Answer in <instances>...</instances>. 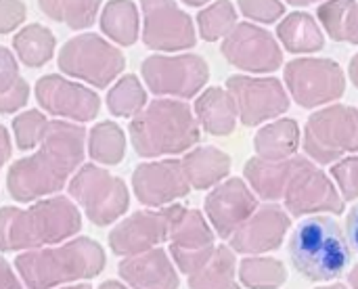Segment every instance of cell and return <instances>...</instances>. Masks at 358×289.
<instances>
[{
  "mask_svg": "<svg viewBox=\"0 0 358 289\" xmlns=\"http://www.w3.org/2000/svg\"><path fill=\"white\" fill-rule=\"evenodd\" d=\"M27 17V8L21 0H0V34L15 31Z\"/></svg>",
  "mask_w": 358,
  "mask_h": 289,
  "instance_id": "obj_40",
  "label": "cell"
},
{
  "mask_svg": "<svg viewBox=\"0 0 358 289\" xmlns=\"http://www.w3.org/2000/svg\"><path fill=\"white\" fill-rule=\"evenodd\" d=\"M344 197L338 185L310 157L294 155L292 172L283 195L289 216L302 218L313 214H342Z\"/></svg>",
  "mask_w": 358,
  "mask_h": 289,
  "instance_id": "obj_9",
  "label": "cell"
},
{
  "mask_svg": "<svg viewBox=\"0 0 358 289\" xmlns=\"http://www.w3.org/2000/svg\"><path fill=\"white\" fill-rule=\"evenodd\" d=\"M57 289H92L90 286H86V283H69V286H61V288Z\"/></svg>",
  "mask_w": 358,
  "mask_h": 289,
  "instance_id": "obj_47",
  "label": "cell"
},
{
  "mask_svg": "<svg viewBox=\"0 0 358 289\" xmlns=\"http://www.w3.org/2000/svg\"><path fill=\"white\" fill-rule=\"evenodd\" d=\"M107 107L117 118H134L147 107V90L136 76H122L107 92Z\"/></svg>",
  "mask_w": 358,
  "mask_h": 289,
  "instance_id": "obj_35",
  "label": "cell"
},
{
  "mask_svg": "<svg viewBox=\"0 0 358 289\" xmlns=\"http://www.w3.org/2000/svg\"><path fill=\"white\" fill-rule=\"evenodd\" d=\"M315 289H348L346 286H342V283H331V286H321V288H315Z\"/></svg>",
  "mask_w": 358,
  "mask_h": 289,
  "instance_id": "obj_50",
  "label": "cell"
},
{
  "mask_svg": "<svg viewBox=\"0 0 358 289\" xmlns=\"http://www.w3.org/2000/svg\"><path fill=\"white\" fill-rule=\"evenodd\" d=\"M82 229V214L73 199L50 195L29 208H0V250L29 252L57 246L76 237Z\"/></svg>",
  "mask_w": 358,
  "mask_h": 289,
  "instance_id": "obj_2",
  "label": "cell"
},
{
  "mask_svg": "<svg viewBox=\"0 0 358 289\" xmlns=\"http://www.w3.org/2000/svg\"><path fill=\"white\" fill-rule=\"evenodd\" d=\"M65 76L88 82L94 88H107L126 67L124 52L99 34H80L69 38L57 57Z\"/></svg>",
  "mask_w": 358,
  "mask_h": 289,
  "instance_id": "obj_8",
  "label": "cell"
},
{
  "mask_svg": "<svg viewBox=\"0 0 358 289\" xmlns=\"http://www.w3.org/2000/svg\"><path fill=\"white\" fill-rule=\"evenodd\" d=\"M132 191L143 206L166 208L187 197L191 185L180 160H157L136 166L132 172Z\"/></svg>",
  "mask_w": 358,
  "mask_h": 289,
  "instance_id": "obj_18",
  "label": "cell"
},
{
  "mask_svg": "<svg viewBox=\"0 0 358 289\" xmlns=\"http://www.w3.org/2000/svg\"><path fill=\"white\" fill-rule=\"evenodd\" d=\"M185 4H189V6H203V4H208L210 0H182Z\"/></svg>",
  "mask_w": 358,
  "mask_h": 289,
  "instance_id": "obj_49",
  "label": "cell"
},
{
  "mask_svg": "<svg viewBox=\"0 0 358 289\" xmlns=\"http://www.w3.org/2000/svg\"><path fill=\"white\" fill-rule=\"evenodd\" d=\"M277 38L289 52L296 55H310L323 48L325 36L317 19L308 13H292L283 17L277 25Z\"/></svg>",
  "mask_w": 358,
  "mask_h": 289,
  "instance_id": "obj_26",
  "label": "cell"
},
{
  "mask_svg": "<svg viewBox=\"0 0 358 289\" xmlns=\"http://www.w3.org/2000/svg\"><path fill=\"white\" fill-rule=\"evenodd\" d=\"M141 73L153 94L180 101L197 97L210 80L206 59L193 52L151 55L143 61Z\"/></svg>",
  "mask_w": 358,
  "mask_h": 289,
  "instance_id": "obj_10",
  "label": "cell"
},
{
  "mask_svg": "<svg viewBox=\"0 0 358 289\" xmlns=\"http://www.w3.org/2000/svg\"><path fill=\"white\" fill-rule=\"evenodd\" d=\"M193 111H195L199 126L212 136L233 134L239 122V113H237V105L233 97L229 94L227 88H220V86L206 88L197 97Z\"/></svg>",
  "mask_w": 358,
  "mask_h": 289,
  "instance_id": "obj_22",
  "label": "cell"
},
{
  "mask_svg": "<svg viewBox=\"0 0 358 289\" xmlns=\"http://www.w3.org/2000/svg\"><path fill=\"white\" fill-rule=\"evenodd\" d=\"M201 136L195 111L180 99H155L130 122V141L141 157L180 155Z\"/></svg>",
  "mask_w": 358,
  "mask_h": 289,
  "instance_id": "obj_5",
  "label": "cell"
},
{
  "mask_svg": "<svg viewBox=\"0 0 358 289\" xmlns=\"http://www.w3.org/2000/svg\"><path fill=\"white\" fill-rule=\"evenodd\" d=\"M344 233L350 244V250H355L358 254V202L346 214V231Z\"/></svg>",
  "mask_w": 358,
  "mask_h": 289,
  "instance_id": "obj_42",
  "label": "cell"
},
{
  "mask_svg": "<svg viewBox=\"0 0 358 289\" xmlns=\"http://www.w3.org/2000/svg\"><path fill=\"white\" fill-rule=\"evenodd\" d=\"M292 160L273 162V160H264L256 155L248 160L243 168L245 183L260 199L277 204L285 195V187H287L289 172H292Z\"/></svg>",
  "mask_w": 358,
  "mask_h": 289,
  "instance_id": "obj_24",
  "label": "cell"
},
{
  "mask_svg": "<svg viewBox=\"0 0 358 289\" xmlns=\"http://www.w3.org/2000/svg\"><path fill=\"white\" fill-rule=\"evenodd\" d=\"M237 277L248 289H279L287 281V269L273 256H245L237 265Z\"/></svg>",
  "mask_w": 358,
  "mask_h": 289,
  "instance_id": "obj_32",
  "label": "cell"
},
{
  "mask_svg": "<svg viewBox=\"0 0 358 289\" xmlns=\"http://www.w3.org/2000/svg\"><path fill=\"white\" fill-rule=\"evenodd\" d=\"M292 227V216L279 204L266 202L231 235L229 248L243 256H264L281 248L287 231Z\"/></svg>",
  "mask_w": 358,
  "mask_h": 289,
  "instance_id": "obj_17",
  "label": "cell"
},
{
  "mask_svg": "<svg viewBox=\"0 0 358 289\" xmlns=\"http://www.w3.org/2000/svg\"><path fill=\"white\" fill-rule=\"evenodd\" d=\"M294 269L308 281L329 283L342 277L350 262V244L340 223L327 214L304 216L287 244Z\"/></svg>",
  "mask_w": 358,
  "mask_h": 289,
  "instance_id": "obj_4",
  "label": "cell"
},
{
  "mask_svg": "<svg viewBox=\"0 0 358 289\" xmlns=\"http://www.w3.org/2000/svg\"><path fill=\"white\" fill-rule=\"evenodd\" d=\"M86 136L82 124L50 120L36 153L10 164L8 195L19 204H29L59 193L84 162Z\"/></svg>",
  "mask_w": 358,
  "mask_h": 289,
  "instance_id": "obj_1",
  "label": "cell"
},
{
  "mask_svg": "<svg viewBox=\"0 0 358 289\" xmlns=\"http://www.w3.org/2000/svg\"><path fill=\"white\" fill-rule=\"evenodd\" d=\"M300 143H302L300 126L292 118L275 120L262 126L254 136V149L258 157L273 160V162L292 160L298 153Z\"/></svg>",
  "mask_w": 358,
  "mask_h": 289,
  "instance_id": "obj_25",
  "label": "cell"
},
{
  "mask_svg": "<svg viewBox=\"0 0 358 289\" xmlns=\"http://www.w3.org/2000/svg\"><path fill=\"white\" fill-rule=\"evenodd\" d=\"M103 0H38L40 10L71 29H86L96 21Z\"/></svg>",
  "mask_w": 358,
  "mask_h": 289,
  "instance_id": "obj_34",
  "label": "cell"
},
{
  "mask_svg": "<svg viewBox=\"0 0 358 289\" xmlns=\"http://www.w3.org/2000/svg\"><path fill=\"white\" fill-rule=\"evenodd\" d=\"M170 210V250H185V252H201L216 248V233L208 218L199 210H189L185 206L172 204Z\"/></svg>",
  "mask_w": 358,
  "mask_h": 289,
  "instance_id": "obj_21",
  "label": "cell"
},
{
  "mask_svg": "<svg viewBox=\"0 0 358 289\" xmlns=\"http://www.w3.org/2000/svg\"><path fill=\"white\" fill-rule=\"evenodd\" d=\"M220 52L233 67L248 73H271L283 65L277 38L254 23H237L222 40Z\"/></svg>",
  "mask_w": 358,
  "mask_h": 289,
  "instance_id": "obj_14",
  "label": "cell"
},
{
  "mask_svg": "<svg viewBox=\"0 0 358 289\" xmlns=\"http://www.w3.org/2000/svg\"><path fill=\"white\" fill-rule=\"evenodd\" d=\"M170 233V210L151 208L134 212L117 223L109 233V248L115 256L128 258L159 248Z\"/></svg>",
  "mask_w": 358,
  "mask_h": 289,
  "instance_id": "obj_19",
  "label": "cell"
},
{
  "mask_svg": "<svg viewBox=\"0 0 358 289\" xmlns=\"http://www.w3.org/2000/svg\"><path fill=\"white\" fill-rule=\"evenodd\" d=\"M48 122L50 120L38 109H29V111H23V113L15 115L13 132H15L17 149H21V151L38 149V145L42 143L44 134H46Z\"/></svg>",
  "mask_w": 358,
  "mask_h": 289,
  "instance_id": "obj_37",
  "label": "cell"
},
{
  "mask_svg": "<svg viewBox=\"0 0 358 289\" xmlns=\"http://www.w3.org/2000/svg\"><path fill=\"white\" fill-rule=\"evenodd\" d=\"M67 191L69 197L82 208L84 216L96 227L113 225L130 206L126 183L94 164H82L67 183Z\"/></svg>",
  "mask_w": 358,
  "mask_h": 289,
  "instance_id": "obj_7",
  "label": "cell"
},
{
  "mask_svg": "<svg viewBox=\"0 0 358 289\" xmlns=\"http://www.w3.org/2000/svg\"><path fill=\"white\" fill-rule=\"evenodd\" d=\"M10 153H13V145H10V136H8V132H6V128L0 124V168L8 162V157H10Z\"/></svg>",
  "mask_w": 358,
  "mask_h": 289,
  "instance_id": "obj_43",
  "label": "cell"
},
{
  "mask_svg": "<svg viewBox=\"0 0 358 289\" xmlns=\"http://www.w3.org/2000/svg\"><path fill=\"white\" fill-rule=\"evenodd\" d=\"M203 208L214 233L220 239H231V235L258 210V195L243 178L233 176L212 187Z\"/></svg>",
  "mask_w": 358,
  "mask_h": 289,
  "instance_id": "obj_16",
  "label": "cell"
},
{
  "mask_svg": "<svg viewBox=\"0 0 358 289\" xmlns=\"http://www.w3.org/2000/svg\"><path fill=\"white\" fill-rule=\"evenodd\" d=\"M289 4H294V6H308V4H313V2H319V0H287Z\"/></svg>",
  "mask_w": 358,
  "mask_h": 289,
  "instance_id": "obj_48",
  "label": "cell"
},
{
  "mask_svg": "<svg viewBox=\"0 0 358 289\" xmlns=\"http://www.w3.org/2000/svg\"><path fill=\"white\" fill-rule=\"evenodd\" d=\"M13 48L17 59L27 67H42L46 65L57 48L55 34L42 23H29L19 29L13 38Z\"/></svg>",
  "mask_w": 358,
  "mask_h": 289,
  "instance_id": "obj_28",
  "label": "cell"
},
{
  "mask_svg": "<svg viewBox=\"0 0 358 289\" xmlns=\"http://www.w3.org/2000/svg\"><path fill=\"white\" fill-rule=\"evenodd\" d=\"M348 76L352 80V84L358 88V52L350 59V65H348Z\"/></svg>",
  "mask_w": 358,
  "mask_h": 289,
  "instance_id": "obj_44",
  "label": "cell"
},
{
  "mask_svg": "<svg viewBox=\"0 0 358 289\" xmlns=\"http://www.w3.org/2000/svg\"><path fill=\"white\" fill-rule=\"evenodd\" d=\"M191 189L206 191L222 183L231 172V155L218 147H197L180 160Z\"/></svg>",
  "mask_w": 358,
  "mask_h": 289,
  "instance_id": "obj_23",
  "label": "cell"
},
{
  "mask_svg": "<svg viewBox=\"0 0 358 289\" xmlns=\"http://www.w3.org/2000/svg\"><path fill=\"white\" fill-rule=\"evenodd\" d=\"M227 90L237 105L241 124L245 126H260L277 120L289 109V94L285 86L281 80L271 76H231L227 80Z\"/></svg>",
  "mask_w": 358,
  "mask_h": 289,
  "instance_id": "obj_12",
  "label": "cell"
},
{
  "mask_svg": "<svg viewBox=\"0 0 358 289\" xmlns=\"http://www.w3.org/2000/svg\"><path fill=\"white\" fill-rule=\"evenodd\" d=\"M103 34L120 46H132L138 40L141 17L132 0H109L101 13Z\"/></svg>",
  "mask_w": 358,
  "mask_h": 289,
  "instance_id": "obj_27",
  "label": "cell"
},
{
  "mask_svg": "<svg viewBox=\"0 0 358 289\" xmlns=\"http://www.w3.org/2000/svg\"><path fill=\"white\" fill-rule=\"evenodd\" d=\"M29 99V84L19 73L15 55L0 46V113H15L25 107Z\"/></svg>",
  "mask_w": 358,
  "mask_h": 289,
  "instance_id": "obj_33",
  "label": "cell"
},
{
  "mask_svg": "<svg viewBox=\"0 0 358 289\" xmlns=\"http://www.w3.org/2000/svg\"><path fill=\"white\" fill-rule=\"evenodd\" d=\"M317 15L331 40L358 44L357 0H327L319 6Z\"/></svg>",
  "mask_w": 358,
  "mask_h": 289,
  "instance_id": "obj_30",
  "label": "cell"
},
{
  "mask_svg": "<svg viewBox=\"0 0 358 289\" xmlns=\"http://www.w3.org/2000/svg\"><path fill=\"white\" fill-rule=\"evenodd\" d=\"M283 76L287 92L304 109L336 103L346 90V76L334 59L300 57L285 65Z\"/></svg>",
  "mask_w": 358,
  "mask_h": 289,
  "instance_id": "obj_11",
  "label": "cell"
},
{
  "mask_svg": "<svg viewBox=\"0 0 358 289\" xmlns=\"http://www.w3.org/2000/svg\"><path fill=\"white\" fill-rule=\"evenodd\" d=\"M143 8V42L162 52H178L193 48L197 31L191 15L174 0H141Z\"/></svg>",
  "mask_w": 358,
  "mask_h": 289,
  "instance_id": "obj_13",
  "label": "cell"
},
{
  "mask_svg": "<svg viewBox=\"0 0 358 289\" xmlns=\"http://www.w3.org/2000/svg\"><path fill=\"white\" fill-rule=\"evenodd\" d=\"M0 289H23L19 273H15L4 258H0Z\"/></svg>",
  "mask_w": 358,
  "mask_h": 289,
  "instance_id": "obj_41",
  "label": "cell"
},
{
  "mask_svg": "<svg viewBox=\"0 0 358 289\" xmlns=\"http://www.w3.org/2000/svg\"><path fill=\"white\" fill-rule=\"evenodd\" d=\"M239 10L252 21L275 23L285 15V4L281 0H239Z\"/></svg>",
  "mask_w": 358,
  "mask_h": 289,
  "instance_id": "obj_39",
  "label": "cell"
},
{
  "mask_svg": "<svg viewBox=\"0 0 358 289\" xmlns=\"http://www.w3.org/2000/svg\"><path fill=\"white\" fill-rule=\"evenodd\" d=\"M237 25V10L231 0H216L197 15L199 36L208 42L224 40Z\"/></svg>",
  "mask_w": 358,
  "mask_h": 289,
  "instance_id": "obj_36",
  "label": "cell"
},
{
  "mask_svg": "<svg viewBox=\"0 0 358 289\" xmlns=\"http://www.w3.org/2000/svg\"><path fill=\"white\" fill-rule=\"evenodd\" d=\"M88 155L101 166H115L126 155V136L115 122H99L86 136Z\"/></svg>",
  "mask_w": 358,
  "mask_h": 289,
  "instance_id": "obj_31",
  "label": "cell"
},
{
  "mask_svg": "<svg viewBox=\"0 0 358 289\" xmlns=\"http://www.w3.org/2000/svg\"><path fill=\"white\" fill-rule=\"evenodd\" d=\"M34 94L46 113L76 124L92 122L101 109V99L92 88L71 82L59 73L42 76L34 86Z\"/></svg>",
  "mask_w": 358,
  "mask_h": 289,
  "instance_id": "obj_15",
  "label": "cell"
},
{
  "mask_svg": "<svg viewBox=\"0 0 358 289\" xmlns=\"http://www.w3.org/2000/svg\"><path fill=\"white\" fill-rule=\"evenodd\" d=\"M348 286L350 289H358V265L348 273Z\"/></svg>",
  "mask_w": 358,
  "mask_h": 289,
  "instance_id": "obj_45",
  "label": "cell"
},
{
  "mask_svg": "<svg viewBox=\"0 0 358 289\" xmlns=\"http://www.w3.org/2000/svg\"><path fill=\"white\" fill-rule=\"evenodd\" d=\"M105 269L103 248L88 239L76 237L57 246L19 252L15 271L29 289H57L96 277Z\"/></svg>",
  "mask_w": 358,
  "mask_h": 289,
  "instance_id": "obj_3",
  "label": "cell"
},
{
  "mask_svg": "<svg viewBox=\"0 0 358 289\" xmlns=\"http://www.w3.org/2000/svg\"><path fill=\"white\" fill-rule=\"evenodd\" d=\"M122 281L130 289H178V269L162 248L128 256L117 267Z\"/></svg>",
  "mask_w": 358,
  "mask_h": 289,
  "instance_id": "obj_20",
  "label": "cell"
},
{
  "mask_svg": "<svg viewBox=\"0 0 358 289\" xmlns=\"http://www.w3.org/2000/svg\"><path fill=\"white\" fill-rule=\"evenodd\" d=\"M237 256L229 246H216L212 260L189 277V289H239Z\"/></svg>",
  "mask_w": 358,
  "mask_h": 289,
  "instance_id": "obj_29",
  "label": "cell"
},
{
  "mask_svg": "<svg viewBox=\"0 0 358 289\" xmlns=\"http://www.w3.org/2000/svg\"><path fill=\"white\" fill-rule=\"evenodd\" d=\"M331 178L338 185L344 202L358 199V155L342 157L331 166Z\"/></svg>",
  "mask_w": 358,
  "mask_h": 289,
  "instance_id": "obj_38",
  "label": "cell"
},
{
  "mask_svg": "<svg viewBox=\"0 0 358 289\" xmlns=\"http://www.w3.org/2000/svg\"><path fill=\"white\" fill-rule=\"evenodd\" d=\"M99 289H130L126 283H120V281H105Z\"/></svg>",
  "mask_w": 358,
  "mask_h": 289,
  "instance_id": "obj_46",
  "label": "cell"
},
{
  "mask_svg": "<svg viewBox=\"0 0 358 289\" xmlns=\"http://www.w3.org/2000/svg\"><path fill=\"white\" fill-rule=\"evenodd\" d=\"M302 147L315 164L327 166L344 155H358V107L327 105L315 111L304 130Z\"/></svg>",
  "mask_w": 358,
  "mask_h": 289,
  "instance_id": "obj_6",
  "label": "cell"
}]
</instances>
